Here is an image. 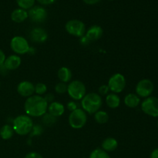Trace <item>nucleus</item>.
<instances>
[{
    "label": "nucleus",
    "instance_id": "5",
    "mask_svg": "<svg viewBox=\"0 0 158 158\" xmlns=\"http://www.w3.org/2000/svg\"><path fill=\"white\" fill-rule=\"evenodd\" d=\"M67 93L73 100H81L86 94V86L80 80H73L68 85Z\"/></svg>",
    "mask_w": 158,
    "mask_h": 158
},
{
    "label": "nucleus",
    "instance_id": "11",
    "mask_svg": "<svg viewBox=\"0 0 158 158\" xmlns=\"http://www.w3.org/2000/svg\"><path fill=\"white\" fill-rule=\"evenodd\" d=\"M47 12L46 9L40 6H34L29 9L28 16L34 23H43L47 18Z\"/></svg>",
    "mask_w": 158,
    "mask_h": 158
},
{
    "label": "nucleus",
    "instance_id": "16",
    "mask_svg": "<svg viewBox=\"0 0 158 158\" xmlns=\"http://www.w3.org/2000/svg\"><path fill=\"white\" fill-rule=\"evenodd\" d=\"M48 113L55 117H61L65 112V106L63 103L57 101H53L48 105Z\"/></svg>",
    "mask_w": 158,
    "mask_h": 158
},
{
    "label": "nucleus",
    "instance_id": "23",
    "mask_svg": "<svg viewBox=\"0 0 158 158\" xmlns=\"http://www.w3.org/2000/svg\"><path fill=\"white\" fill-rule=\"evenodd\" d=\"M94 119L99 124H105L109 120V114L106 111L98 110L97 113H95Z\"/></svg>",
    "mask_w": 158,
    "mask_h": 158
},
{
    "label": "nucleus",
    "instance_id": "38",
    "mask_svg": "<svg viewBox=\"0 0 158 158\" xmlns=\"http://www.w3.org/2000/svg\"><path fill=\"white\" fill-rule=\"evenodd\" d=\"M150 158H158V148H156L151 152Z\"/></svg>",
    "mask_w": 158,
    "mask_h": 158
},
{
    "label": "nucleus",
    "instance_id": "39",
    "mask_svg": "<svg viewBox=\"0 0 158 158\" xmlns=\"http://www.w3.org/2000/svg\"><path fill=\"white\" fill-rule=\"evenodd\" d=\"M109 1H114V0H109Z\"/></svg>",
    "mask_w": 158,
    "mask_h": 158
},
{
    "label": "nucleus",
    "instance_id": "1",
    "mask_svg": "<svg viewBox=\"0 0 158 158\" xmlns=\"http://www.w3.org/2000/svg\"><path fill=\"white\" fill-rule=\"evenodd\" d=\"M24 109L29 117H43L47 111L48 103L42 96L32 95L26 99Z\"/></svg>",
    "mask_w": 158,
    "mask_h": 158
},
{
    "label": "nucleus",
    "instance_id": "32",
    "mask_svg": "<svg viewBox=\"0 0 158 158\" xmlns=\"http://www.w3.org/2000/svg\"><path fill=\"white\" fill-rule=\"evenodd\" d=\"M24 158H43V156L37 152H29L25 156Z\"/></svg>",
    "mask_w": 158,
    "mask_h": 158
},
{
    "label": "nucleus",
    "instance_id": "30",
    "mask_svg": "<svg viewBox=\"0 0 158 158\" xmlns=\"http://www.w3.org/2000/svg\"><path fill=\"white\" fill-rule=\"evenodd\" d=\"M99 91V94L102 96H105V95H107L109 94V91L110 89L108 87L107 85H102V86H100L98 89Z\"/></svg>",
    "mask_w": 158,
    "mask_h": 158
},
{
    "label": "nucleus",
    "instance_id": "24",
    "mask_svg": "<svg viewBox=\"0 0 158 158\" xmlns=\"http://www.w3.org/2000/svg\"><path fill=\"white\" fill-rule=\"evenodd\" d=\"M89 158H110V157L109 154L102 148H97L90 153Z\"/></svg>",
    "mask_w": 158,
    "mask_h": 158
},
{
    "label": "nucleus",
    "instance_id": "41",
    "mask_svg": "<svg viewBox=\"0 0 158 158\" xmlns=\"http://www.w3.org/2000/svg\"><path fill=\"white\" fill-rule=\"evenodd\" d=\"M0 86H1V83H0Z\"/></svg>",
    "mask_w": 158,
    "mask_h": 158
},
{
    "label": "nucleus",
    "instance_id": "33",
    "mask_svg": "<svg viewBox=\"0 0 158 158\" xmlns=\"http://www.w3.org/2000/svg\"><path fill=\"white\" fill-rule=\"evenodd\" d=\"M56 0H37L39 3L42 5H44V6H48V5H51L52 3H54Z\"/></svg>",
    "mask_w": 158,
    "mask_h": 158
},
{
    "label": "nucleus",
    "instance_id": "17",
    "mask_svg": "<svg viewBox=\"0 0 158 158\" xmlns=\"http://www.w3.org/2000/svg\"><path fill=\"white\" fill-rule=\"evenodd\" d=\"M29 18L28 16V12L25 9L19 8L15 9L11 14V19L16 23H21L26 21Z\"/></svg>",
    "mask_w": 158,
    "mask_h": 158
},
{
    "label": "nucleus",
    "instance_id": "19",
    "mask_svg": "<svg viewBox=\"0 0 158 158\" xmlns=\"http://www.w3.org/2000/svg\"><path fill=\"white\" fill-rule=\"evenodd\" d=\"M58 78L60 80V82L62 83H69L71 80H72L73 77V73L72 71L70 69H69L68 67L66 66H63V67L60 68L58 70Z\"/></svg>",
    "mask_w": 158,
    "mask_h": 158
},
{
    "label": "nucleus",
    "instance_id": "34",
    "mask_svg": "<svg viewBox=\"0 0 158 158\" xmlns=\"http://www.w3.org/2000/svg\"><path fill=\"white\" fill-rule=\"evenodd\" d=\"M44 99L46 100V101L48 103H52V102H53V100H54V95H53V94H46V96H45Z\"/></svg>",
    "mask_w": 158,
    "mask_h": 158
},
{
    "label": "nucleus",
    "instance_id": "14",
    "mask_svg": "<svg viewBox=\"0 0 158 158\" xmlns=\"http://www.w3.org/2000/svg\"><path fill=\"white\" fill-rule=\"evenodd\" d=\"M103 34V30L101 26L94 25L89 28L85 33V36L89 40V42L97 41L100 40Z\"/></svg>",
    "mask_w": 158,
    "mask_h": 158
},
{
    "label": "nucleus",
    "instance_id": "20",
    "mask_svg": "<svg viewBox=\"0 0 158 158\" xmlns=\"http://www.w3.org/2000/svg\"><path fill=\"white\" fill-rule=\"evenodd\" d=\"M124 103L130 108H135L140 103V98L135 94H129L125 97Z\"/></svg>",
    "mask_w": 158,
    "mask_h": 158
},
{
    "label": "nucleus",
    "instance_id": "2",
    "mask_svg": "<svg viewBox=\"0 0 158 158\" xmlns=\"http://www.w3.org/2000/svg\"><path fill=\"white\" fill-rule=\"evenodd\" d=\"M102 104V97L97 93H89L86 94L81 100L82 108L85 112L89 114H94L100 110Z\"/></svg>",
    "mask_w": 158,
    "mask_h": 158
},
{
    "label": "nucleus",
    "instance_id": "12",
    "mask_svg": "<svg viewBox=\"0 0 158 158\" xmlns=\"http://www.w3.org/2000/svg\"><path fill=\"white\" fill-rule=\"evenodd\" d=\"M17 92L22 97H29L35 93V85L27 80L22 81L17 86Z\"/></svg>",
    "mask_w": 158,
    "mask_h": 158
},
{
    "label": "nucleus",
    "instance_id": "31",
    "mask_svg": "<svg viewBox=\"0 0 158 158\" xmlns=\"http://www.w3.org/2000/svg\"><path fill=\"white\" fill-rule=\"evenodd\" d=\"M78 104L75 101H70L67 103V109L69 110H70L71 112L75 110L78 109Z\"/></svg>",
    "mask_w": 158,
    "mask_h": 158
},
{
    "label": "nucleus",
    "instance_id": "40",
    "mask_svg": "<svg viewBox=\"0 0 158 158\" xmlns=\"http://www.w3.org/2000/svg\"><path fill=\"white\" fill-rule=\"evenodd\" d=\"M157 127H158V121H157Z\"/></svg>",
    "mask_w": 158,
    "mask_h": 158
},
{
    "label": "nucleus",
    "instance_id": "29",
    "mask_svg": "<svg viewBox=\"0 0 158 158\" xmlns=\"http://www.w3.org/2000/svg\"><path fill=\"white\" fill-rule=\"evenodd\" d=\"M31 136H40L43 133V127L40 125H35L32 127V131H31Z\"/></svg>",
    "mask_w": 158,
    "mask_h": 158
},
{
    "label": "nucleus",
    "instance_id": "35",
    "mask_svg": "<svg viewBox=\"0 0 158 158\" xmlns=\"http://www.w3.org/2000/svg\"><path fill=\"white\" fill-rule=\"evenodd\" d=\"M6 56L5 52L0 49V66H2L5 63V60H6Z\"/></svg>",
    "mask_w": 158,
    "mask_h": 158
},
{
    "label": "nucleus",
    "instance_id": "9",
    "mask_svg": "<svg viewBox=\"0 0 158 158\" xmlns=\"http://www.w3.org/2000/svg\"><path fill=\"white\" fill-rule=\"evenodd\" d=\"M141 110L145 114L153 117H158V98L148 97L141 103Z\"/></svg>",
    "mask_w": 158,
    "mask_h": 158
},
{
    "label": "nucleus",
    "instance_id": "4",
    "mask_svg": "<svg viewBox=\"0 0 158 158\" xmlns=\"http://www.w3.org/2000/svg\"><path fill=\"white\" fill-rule=\"evenodd\" d=\"M86 121H87L86 113L80 108L72 111L69 116V126L73 129H81L86 125Z\"/></svg>",
    "mask_w": 158,
    "mask_h": 158
},
{
    "label": "nucleus",
    "instance_id": "15",
    "mask_svg": "<svg viewBox=\"0 0 158 158\" xmlns=\"http://www.w3.org/2000/svg\"><path fill=\"white\" fill-rule=\"evenodd\" d=\"M22 63V60L19 56L11 55L6 59L4 63V66L6 69L9 70H15L18 69Z\"/></svg>",
    "mask_w": 158,
    "mask_h": 158
},
{
    "label": "nucleus",
    "instance_id": "36",
    "mask_svg": "<svg viewBox=\"0 0 158 158\" xmlns=\"http://www.w3.org/2000/svg\"><path fill=\"white\" fill-rule=\"evenodd\" d=\"M80 43H81V44L84 45V46H86V45L89 44L90 42L89 41V40H88V39L86 38V37L85 36V35H84L83 36H82L81 38H80Z\"/></svg>",
    "mask_w": 158,
    "mask_h": 158
},
{
    "label": "nucleus",
    "instance_id": "37",
    "mask_svg": "<svg viewBox=\"0 0 158 158\" xmlns=\"http://www.w3.org/2000/svg\"><path fill=\"white\" fill-rule=\"evenodd\" d=\"M83 1L87 5H95L98 3L100 0H83Z\"/></svg>",
    "mask_w": 158,
    "mask_h": 158
},
{
    "label": "nucleus",
    "instance_id": "25",
    "mask_svg": "<svg viewBox=\"0 0 158 158\" xmlns=\"http://www.w3.org/2000/svg\"><path fill=\"white\" fill-rule=\"evenodd\" d=\"M42 121H43V123H44L46 126L50 127L52 126L53 124H55L56 122V117L51 115L49 113H46V114L43 116Z\"/></svg>",
    "mask_w": 158,
    "mask_h": 158
},
{
    "label": "nucleus",
    "instance_id": "18",
    "mask_svg": "<svg viewBox=\"0 0 158 158\" xmlns=\"http://www.w3.org/2000/svg\"><path fill=\"white\" fill-rule=\"evenodd\" d=\"M118 147V142L114 137H107L102 142V149L106 152L114 151Z\"/></svg>",
    "mask_w": 158,
    "mask_h": 158
},
{
    "label": "nucleus",
    "instance_id": "10",
    "mask_svg": "<svg viewBox=\"0 0 158 158\" xmlns=\"http://www.w3.org/2000/svg\"><path fill=\"white\" fill-rule=\"evenodd\" d=\"M154 89V83L151 80H148V79H143V80H140L136 86V94L139 97L147 98L148 97H151Z\"/></svg>",
    "mask_w": 158,
    "mask_h": 158
},
{
    "label": "nucleus",
    "instance_id": "3",
    "mask_svg": "<svg viewBox=\"0 0 158 158\" xmlns=\"http://www.w3.org/2000/svg\"><path fill=\"white\" fill-rule=\"evenodd\" d=\"M33 121L28 115H19L12 121V128L14 132L18 135L25 136L29 134L33 127Z\"/></svg>",
    "mask_w": 158,
    "mask_h": 158
},
{
    "label": "nucleus",
    "instance_id": "26",
    "mask_svg": "<svg viewBox=\"0 0 158 158\" xmlns=\"http://www.w3.org/2000/svg\"><path fill=\"white\" fill-rule=\"evenodd\" d=\"M35 0H16V2L19 8L25 9H29L34 6Z\"/></svg>",
    "mask_w": 158,
    "mask_h": 158
},
{
    "label": "nucleus",
    "instance_id": "7",
    "mask_svg": "<svg viewBox=\"0 0 158 158\" xmlns=\"http://www.w3.org/2000/svg\"><path fill=\"white\" fill-rule=\"evenodd\" d=\"M65 29L68 33L79 38L83 36L86 32L84 23L78 19H71L68 21L66 23Z\"/></svg>",
    "mask_w": 158,
    "mask_h": 158
},
{
    "label": "nucleus",
    "instance_id": "22",
    "mask_svg": "<svg viewBox=\"0 0 158 158\" xmlns=\"http://www.w3.org/2000/svg\"><path fill=\"white\" fill-rule=\"evenodd\" d=\"M14 134V130L12 126L9 124H6L2 126L0 129V137L2 139L6 140L12 138Z\"/></svg>",
    "mask_w": 158,
    "mask_h": 158
},
{
    "label": "nucleus",
    "instance_id": "28",
    "mask_svg": "<svg viewBox=\"0 0 158 158\" xmlns=\"http://www.w3.org/2000/svg\"><path fill=\"white\" fill-rule=\"evenodd\" d=\"M67 86L68 85H66V83L60 82L56 85L55 91L59 94H64L67 93Z\"/></svg>",
    "mask_w": 158,
    "mask_h": 158
},
{
    "label": "nucleus",
    "instance_id": "8",
    "mask_svg": "<svg viewBox=\"0 0 158 158\" xmlns=\"http://www.w3.org/2000/svg\"><path fill=\"white\" fill-rule=\"evenodd\" d=\"M126 84L127 82L124 76L117 73L110 77L107 86L111 92L117 94L121 93L124 89Z\"/></svg>",
    "mask_w": 158,
    "mask_h": 158
},
{
    "label": "nucleus",
    "instance_id": "6",
    "mask_svg": "<svg viewBox=\"0 0 158 158\" xmlns=\"http://www.w3.org/2000/svg\"><path fill=\"white\" fill-rule=\"evenodd\" d=\"M10 47L16 55H24L30 52V46L26 38L21 35L14 36L11 40Z\"/></svg>",
    "mask_w": 158,
    "mask_h": 158
},
{
    "label": "nucleus",
    "instance_id": "21",
    "mask_svg": "<svg viewBox=\"0 0 158 158\" xmlns=\"http://www.w3.org/2000/svg\"><path fill=\"white\" fill-rule=\"evenodd\" d=\"M106 103L111 109L117 108L120 104V98L117 94L111 93L106 95Z\"/></svg>",
    "mask_w": 158,
    "mask_h": 158
},
{
    "label": "nucleus",
    "instance_id": "13",
    "mask_svg": "<svg viewBox=\"0 0 158 158\" xmlns=\"http://www.w3.org/2000/svg\"><path fill=\"white\" fill-rule=\"evenodd\" d=\"M30 38L35 43H43L48 40V33L43 28H34L30 32Z\"/></svg>",
    "mask_w": 158,
    "mask_h": 158
},
{
    "label": "nucleus",
    "instance_id": "27",
    "mask_svg": "<svg viewBox=\"0 0 158 158\" xmlns=\"http://www.w3.org/2000/svg\"><path fill=\"white\" fill-rule=\"evenodd\" d=\"M47 92V86L43 83H38L35 86V93L36 95H44Z\"/></svg>",
    "mask_w": 158,
    "mask_h": 158
}]
</instances>
